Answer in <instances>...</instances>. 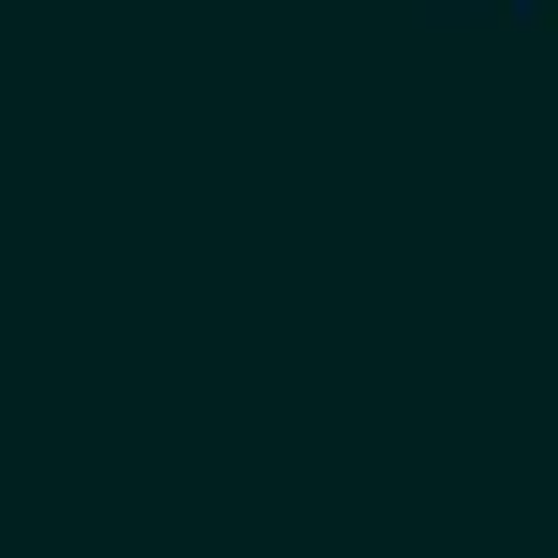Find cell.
<instances>
[{
    "label": "cell",
    "instance_id": "1",
    "mask_svg": "<svg viewBox=\"0 0 558 558\" xmlns=\"http://www.w3.org/2000/svg\"><path fill=\"white\" fill-rule=\"evenodd\" d=\"M441 15H471V29H558V0H441Z\"/></svg>",
    "mask_w": 558,
    "mask_h": 558
}]
</instances>
